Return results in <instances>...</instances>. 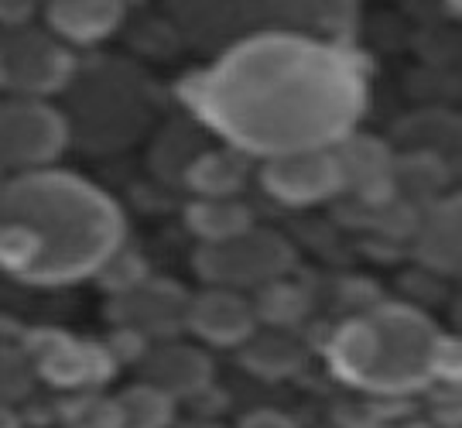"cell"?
I'll use <instances>...</instances> for the list:
<instances>
[{
	"label": "cell",
	"instance_id": "6da1fadb",
	"mask_svg": "<svg viewBox=\"0 0 462 428\" xmlns=\"http://www.w3.org/2000/svg\"><path fill=\"white\" fill-rule=\"evenodd\" d=\"M199 107L250 154L336 148L364 107L360 72L301 34H261L223 55L199 86Z\"/></svg>",
	"mask_w": 462,
	"mask_h": 428
},
{
	"label": "cell",
	"instance_id": "7a4b0ae2",
	"mask_svg": "<svg viewBox=\"0 0 462 428\" xmlns=\"http://www.w3.org/2000/svg\"><path fill=\"white\" fill-rule=\"evenodd\" d=\"M124 240L110 196L66 172H28L0 189V264L32 284L99 274Z\"/></svg>",
	"mask_w": 462,
	"mask_h": 428
},
{
	"label": "cell",
	"instance_id": "3957f363",
	"mask_svg": "<svg viewBox=\"0 0 462 428\" xmlns=\"http://www.w3.org/2000/svg\"><path fill=\"white\" fill-rule=\"evenodd\" d=\"M442 332L401 305L353 319L329 346L332 370L366 395H411L442 370Z\"/></svg>",
	"mask_w": 462,
	"mask_h": 428
},
{
	"label": "cell",
	"instance_id": "277c9868",
	"mask_svg": "<svg viewBox=\"0 0 462 428\" xmlns=\"http://www.w3.org/2000/svg\"><path fill=\"white\" fill-rule=\"evenodd\" d=\"M72 86V110L79 134L99 151L124 148L148 120V97L141 76L124 66H99Z\"/></svg>",
	"mask_w": 462,
	"mask_h": 428
},
{
	"label": "cell",
	"instance_id": "5b68a950",
	"mask_svg": "<svg viewBox=\"0 0 462 428\" xmlns=\"http://www.w3.org/2000/svg\"><path fill=\"white\" fill-rule=\"evenodd\" d=\"M291 264H295L291 244L281 233L264 230L257 223L223 244H202L196 254L199 278L209 288H230V292H261L284 278Z\"/></svg>",
	"mask_w": 462,
	"mask_h": 428
},
{
	"label": "cell",
	"instance_id": "8992f818",
	"mask_svg": "<svg viewBox=\"0 0 462 428\" xmlns=\"http://www.w3.org/2000/svg\"><path fill=\"white\" fill-rule=\"evenodd\" d=\"M66 144V116L45 99H0V168L17 175L45 172Z\"/></svg>",
	"mask_w": 462,
	"mask_h": 428
},
{
	"label": "cell",
	"instance_id": "52a82bcc",
	"mask_svg": "<svg viewBox=\"0 0 462 428\" xmlns=\"http://www.w3.org/2000/svg\"><path fill=\"white\" fill-rule=\"evenodd\" d=\"M69 83L72 59L49 28H7L0 34V86L11 97L45 99Z\"/></svg>",
	"mask_w": 462,
	"mask_h": 428
},
{
	"label": "cell",
	"instance_id": "ba28073f",
	"mask_svg": "<svg viewBox=\"0 0 462 428\" xmlns=\"http://www.w3.org/2000/svg\"><path fill=\"white\" fill-rule=\"evenodd\" d=\"M261 185L267 189V196H274L284 206H319L346 189L336 148L288 151L264 158Z\"/></svg>",
	"mask_w": 462,
	"mask_h": 428
},
{
	"label": "cell",
	"instance_id": "9c48e42d",
	"mask_svg": "<svg viewBox=\"0 0 462 428\" xmlns=\"http://www.w3.org/2000/svg\"><path fill=\"white\" fill-rule=\"evenodd\" d=\"M189 298L179 284L165 281H137L134 288L120 292L114 302V322L120 330L134 336H148V340H171L179 330H185V312H189Z\"/></svg>",
	"mask_w": 462,
	"mask_h": 428
},
{
	"label": "cell",
	"instance_id": "30bf717a",
	"mask_svg": "<svg viewBox=\"0 0 462 428\" xmlns=\"http://www.w3.org/2000/svg\"><path fill=\"white\" fill-rule=\"evenodd\" d=\"M257 309L244 292L230 288H206L189 298L185 330L209 346H230L240 349L257 332Z\"/></svg>",
	"mask_w": 462,
	"mask_h": 428
},
{
	"label": "cell",
	"instance_id": "8fae6325",
	"mask_svg": "<svg viewBox=\"0 0 462 428\" xmlns=\"http://www.w3.org/2000/svg\"><path fill=\"white\" fill-rule=\"evenodd\" d=\"M209 380H213V363L199 346L165 340L144 357V384L165 391L171 401L202 395Z\"/></svg>",
	"mask_w": 462,
	"mask_h": 428
},
{
	"label": "cell",
	"instance_id": "7c38bea8",
	"mask_svg": "<svg viewBox=\"0 0 462 428\" xmlns=\"http://www.w3.org/2000/svg\"><path fill=\"white\" fill-rule=\"evenodd\" d=\"M124 7L110 0H59L45 7V28L62 45H97L120 28Z\"/></svg>",
	"mask_w": 462,
	"mask_h": 428
},
{
	"label": "cell",
	"instance_id": "4fadbf2b",
	"mask_svg": "<svg viewBox=\"0 0 462 428\" xmlns=\"http://www.w3.org/2000/svg\"><path fill=\"white\" fill-rule=\"evenodd\" d=\"M32 367L34 374H42L55 387H86L103 377L106 360L93 346L66 340V336H51L34 349Z\"/></svg>",
	"mask_w": 462,
	"mask_h": 428
},
{
	"label": "cell",
	"instance_id": "5bb4252c",
	"mask_svg": "<svg viewBox=\"0 0 462 428\" xmlns=\"http://www.w3.org/2000/svg\"><path fill=\"white\" fill-rule=\"evenodd\" d=\"M240 360L247 370H254L257 377H291L298 367H305V349L281 330L271 332H254L247 343L240 346Z\"/></svg>",
	"mask_w": 462,
	"mask_h": 428
},
{
	"label": "cell",
	"instance_id": "9a60e30c",
	"mask_svg": "<svg viewBox=\"0 0 462 428\" xmlns=\"http://www.w3.org/2000/svg\"><path fill=\"white\" fill-rule=\"evenodd\" d=\"M254 227V213L236 196L230 199H196L189 206V230L202 244H223Z\"/></svg>",
	"mask_w": 462,
	"mask_h": 428
},
{
	"label": "cell",
	"instance_id": "2e32d148",
	"mask_svg": "<svg viewBox=\"0 0 462 428\" xmlns=\"http://www.w3.org/2000/svg\"><path fill=\"white\" fill-rule=\"evenodd\" d=\"M418 257L452 274L459 267V206L456 202H442L429 213V219L418 230Z\"/></svg>",
	"mask_w": 462,
	"mask_h": 428
},
{
	"label": "cell",
	"instance_id": "e0dca14e",
	"mask_svg": "<svg viewBox=\"0 0 462 428\" xmlns=\"http://www.w3.org/2000/svg\"><path fill=\"white\" fill-rule=\"evenodd\" d=\"M110 408H114V425L116 428H168L175 425L171 418H175V401L165 395V391H158V387H151V384H134L127 387L124 395L110 401Z\"/></svg>",
	"mask_w": 462,
	"mask_h": 428
},
{
	"label": "cell",
	"instance_id": "ac0fdd59",
	"mask_svg": "<svg viewBox=\"0 0 462 428\" xmlns=\"http://www.w3.org/2000/svg\"><path fill=\"white\" fill-rule=\"evenodd\" d=\"M199 199H230L244 185V165L233 151H202L185 172Z\"/></svg>",
	"mask_w": 462,
	"mask_h": 428
},
{
	"label": "cell",
	"instance_id": "d6986e66",
	"mask_svg": "<svg viewBox=\"0 0 462 428\" xmlns=\"http://www.w3.org/2000/svg\"><path fill=\"white\" fill-rule=\"evenodd\" d=\"M34 367L32 357H24L14 346H0V405L14 408L21 397L32 391Z\"/></svg>",
	"mask_w": 462,
	"mask_h": 428
},
{
	"label": "cell",
	"instance_id": "ffe728a7",
	"mask_svg": "<svg viewBox=\"0 0 462 428\" xmlns=\"http://www.w3.org/2000/svg\"><path fill=\"white\" fill-rule=\"evenodd\" d=\"M240 428H295V425H291V418H284L281 412H267V408H261V412L247 414Z\"/></svg>",
	"mask_w": 462,
	"mask_h": 428
},
{
	"label": "cell",
	"instance_id": "44dd1931",
	"mask_svg": "<svg viewBox=\"0 0 462 428\" xmlns=\"http://www.w3.org/2000/svg\"><path fill=\"white\" fill-rule=\"evenodd\" d=\"M0 428H21V422H17V414L11 405H0Z\"/></svg>",
	"mask_w": 462,
	"mask_h": 428
},
{
	"label": "cell",
	"instance_id": "7402d4cb",
	"mask_svg": "<svg viewBox=\"0 0 462 428\" xmlns=\"http://www.w3.org/2000/svg\"><path fill=\"white\" fill-rule=\"evenodd\" d=\"M168 428H219V425H202V422H192V425H168Z\"/></svg>",
	"mask_w": 462,
	"mask_h": 428
}]
</instances>
